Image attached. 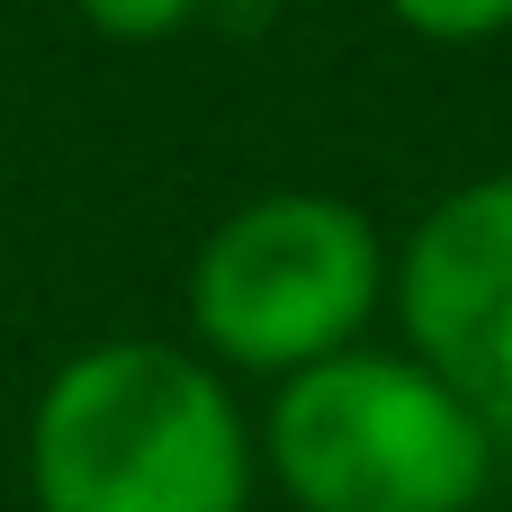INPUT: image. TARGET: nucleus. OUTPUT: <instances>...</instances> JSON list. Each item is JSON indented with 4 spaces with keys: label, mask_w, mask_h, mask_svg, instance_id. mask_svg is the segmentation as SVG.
<instances>
[{
    "label": "nucleus",
    "mask_w": 512,
    "mask_h": 512,
    "mask_svg": "<svg viewBox=\"0 0 512 512\" xmlns=\"http://www.w3.org/2000/svg\"><path fill=\"white\" fill-rule=\"evenodd\" d=\"M252 459L216 360L171 342H90L27 414L36 512H243Z\"/></svg>",
    "instance_id": "obj_1"
},
{
    "label": "nucleus",
    "mask_w": 512,
    "mask_h": 512,
    "mask_svg": "<svg viewBox=\"0 0 512 512\" xmlns=\"http://www.w3.org/2000/svg\"><path fill=\"white\" fill-rule=\"evenodd\" d=\"M261 459L297 512H477L504 432L414 351H333L279 378Z\"/></svg>",
    "instance_id": "obj_2"
},
{
    "label": "nucleus",
    "mask_w": 512,
    "mask_h": 512,
    "mask_svg": "<svg viewBox=\"0 0 512 512\" xmlns=\"http://www.w3.org/2000/svg\"><path fill=\"white\" fill-rule=\"evenodd\" d=\"M387 243L333 189H270L234 207L189 261V342L216 369L297 378L333 351H360L387 306Z\"/></svg>",
    "instance_id": "obj_3"
},
{
    "label": "nucleus",
    "mask_w": 512,
    "mask_h": 512,
    "mask_svg": "<svg viewBox=\"0 0 512 512\" xmlns=\"http://www.w3.org/2000/svg\"><path fill=\"white\" fill-rule=\"evenodd\" d=\"M387 306L405 351L512 441V171L459 180L405 234Z\"/></svg>",
    "instance_id": "obj_4"
},
{
    "label": "nucleus",
    "mask_w": 512,
    "mask_h": 512,
    "mask_svg": "<svg viewBox=\"0 0 512 512\" xmlns=\"http://www.w3.org/2000/svg\"><path fill=\"white\" fill-rule=\"evenodd\" d=\"M387 18L423 45H495L512 36V0H387Z\"/></svg>",
    "instance_id": "obj_5"
},
{
    "label": "nucleus",
    "mask_w": 512,
    "mask_h": 512,
    "mask_svg": "<svg viewBox=\"0 0 512 512\" xmlns=\"http://www.w3.org/2000/svg\"><path fill=\"white\" fill-rule=\"evenodd\" d=\"M81 9V27H99V36H117V45H162V36H180L207 0H72Z\"/></svg>",
    "instance_id": "obj_6"
}]
</instances>
